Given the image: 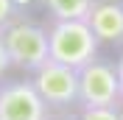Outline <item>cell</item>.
Masks as SVG:
<instances>
[{
    "instance_id": "cell-9",
    "label": "cell",
    "mask_w": 123,
    "mask_h": 120,
    "mask_svg": "<svg viewBox=\"0 0 123 120\" xmlns=\"http://www.w3.org/2000/svg\"><path fill=\"white\" fill-rule=\"evenodd\" d=\"M14 17H17V3L14 0H0V31L6 28Z\"/></svg>"
},
{
    "instance_id": "cell-5",
    "label": "cell",
    "mask_w": 123,
    "mask_h": 120,
    "mask_svg": "<svg viewBox=\"0 0 123 120\" xmlns=\"http://www.w3.org/2000/svg\"><path fill=\"white\" fill-rule=\"evenodd\" d=\"M50 106L34 81H8L0 87V120H48Z\"/></svg>"
},
{
    "instance_id": "cell-4",
    "label": "cell",
    "mask_w": 123,
    "mask_h": 120,
    "mask_svg": "<svg viewBox=\"0 0 123 120\" xmlns=\"http://www.w3.org/2000/svg\"><path fill=\"white\" fill-rule=\"evenodd\" d=\"M78 103L81 106H120V81L115 64L92 59L78 67Z\"/></svg>"
},
{
    "instance_id": "cell-8",
    "label": "cell",
    "mask_w": 123,
    "mask_h": 120,
    "mask_svg": "<svg viewBox=\"0 0 123 120\" xmlns=\"http://www.w3.org/2000/svg\"><path fill=\"white\" fill-rule=\"evenodd\" d=\"M78 120H123L120 106H81Z\"/></svg>"
},
{
    "instance_id": "cell-2",
    "label": "cell",
    "mask_w": 123,
    "mask_h": 120,
    "mask_svg": "<svg viewBox=\"0 0 123 120\" xmlns=\"http://www.w3.org/2000/svg\"><path fill=\"white\" fill-rule=\"evenodd\" d=\"M0 36H3L6 53L11 59V67H17V70L34 73L50 56L48 53V31L42 25H37V23L17 20L14 17L6 28L0 31Z\"/></svg>"
},
{
    "instance_id": "cell-6",
    "label": "cell",
    "mask_w": 123,
    "mask_h": 120,
    "mask_svg": "<svg viewBox=\"0 0 123 120\" xmlns=\"http://www.w3.org/2000/svg\"><path fill=\"white\" fill-rule=\"evenodd\" d=\"M87 23L98 42H123V3L95 0L87 14Z\"/></svg>"
},
{
    "instance_id": "cell-7",
    "label": "cell",
    "mask_w": 123,
    "mask_h": 120,
    "mask_svg": "<svg viewBox=\"0 0 123 120\" xmlns=\"http://www.w3.org/2000/svg\"><path fill=\"white\" fill-rule=\"evenodd\" d=\"M95 0H42L53 20H87Z\"/></svg>"
},
{
    "instance_id": "cell-1",
    "label": "cell",
    "mask_w": 123,
    "mask_h": 120,
    "mask_svg": "<svg viewBox=\"0 0 123 120\" xmlns=\"http://www.w3.org/2000/svg\"><path fill=\"white\" fill-rule=\"evenodd\" d=\"M48 53L50 59L78 70L98 56V36L87 20H53L48 28Z\"/></svg>"
},
{
    "instance_id": "cell-12",
    "label": "cell",
    "mask_w": 123,
    "mask_h": 120,
    "mask_svg": "<svg viewBox=\"0 0 123 120\" xmlns=\"http://www.w3.org/2000/svg\"><path fill=\"white\" fill-rule=\"evenodd\" d=\"M48 120H78V117H73V114H56V117H48Z\"/></svg>"
},
{
    "instance_id": "cell-10",
    "label": "cell",
    "mask_w": 123,
    "mask_h": 120,
    "mask_svg": "<svg viewBox=\"0 0 123 120\" xmlns=\"http://www.w3.org/2000/svg\"><path fill=\"white\" fill-rule=\"evenodd\" d=\"M11 67V59H8V53H6V45H3V36H0V78L6 75V70Z\"/></svg>"
},
{
    "instance_id": "cell-3",
    "label": "cell",
    "mask_w": 123,
    "mask_h": 120,
    "mask_svg": "<svg viewBox=\"0 0 123 120\" xmlns=\"http://www.w3.org/2000/svg\"><path fill=\"white\" fill-rule=\"evenodd\" d=\"M34 87L50 109H70L78 103V70L48 56L34 70Z\"/></svg>"
},
{
    "instance_id": "cell-11",
    "label": "cell",
    "mask_w": 123,
    "mask_h": 120,
    "mask_svg": "<svg viewBox=\"0 0 123 120\" xmlns=\"http://www.w3.org/2000/svg\"><path fill=\"white\" fill-rule=\"evenodd\" d=\"M115 70H117V81H120V95H123V53H120V59H117Z\"/></svg>"
}]
</instances>
